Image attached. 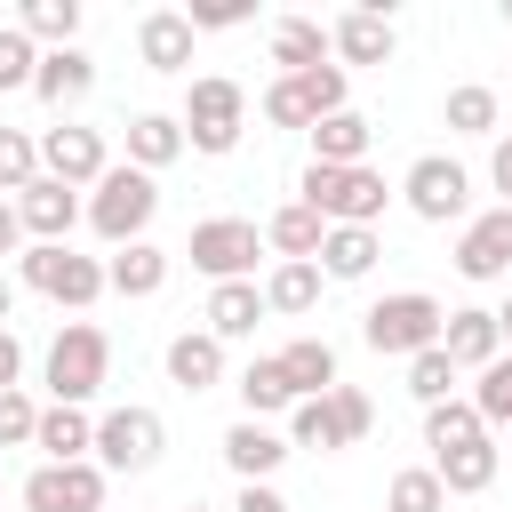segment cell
I'll return each instance as SVG.
<instances>
[{
    "instance_id": "7402d4cb",
    "label": "cell",
    "mask_w": 512,
    "mask_h": 512,
    "mask_svg": "<svg viewBox=\"0 0 512 512\" xmlns=\"http://www.w3.org/2000/svg\"><path fill=\"white\" fill-rule=\"evenodd\" d=\"M32 448L48 456V464H80V456H96V416L88 408H40V432H32Z\"/></svg>"
},
{
    "instance_id": "9a60e30c",
    "label": "cell",
    "mask_w": 512,
    "mask_h": 512,
    "mask_svg": "<svg viewBox=\"0 0 512 512\" xmlns=\"http://www.w3.org/2000/svg\"><path fill=\"white\" fill-rule=\"evenodd\" d=\"M16 216H24V232H32V240H64V232L88 216V200H80L72 184L40 176V184H24V192H16Z\"/></svg>"
},
{
    "instance_id": "836d02e7",
    "label": "cell",
    "mask_w": 512,
    "mask_h": 512,
    "mask_svg": "<svg viewBox=\"0 0 512 512\" xmlns=\"http://www.w3.org/2000/svg\"><path fill=\"white\" fill-rule=\"evenodd\" d=\"M320 288H328V272H320V264H272L264 304H272V312H288V320H304V312L320 304Z\"/></svg>"
},
{
    "instance_id": "5b68a950",
    "label": "cell",
    "mask_w": 512,
    "mask_h": 512,
    "mask_svg": "<svg viewBox=\"0 0 512 512\" xmlns=\"http://www.w3.org/2000/svg\"><path fill=\"white\" fill-rule=\"evenodd\" d=\"M16 280H24V288H40L48 304H72V312H88V304L112 288L96 256H72V240H32V248L16 256Z\"/></svg>"
},
{
    "instance_id": "8d00e7d4",
    "label": "cell",
    "mask_w": 512,
    "mask_h": 512,
    "mask_svg": "<svg viewBox=\"0 0 512 512\" xmlns=\"http://www.w3.org/2000/svg\"><path fill=\"white\" fill-rule=\"evenodd\" d=\"M456 376H464V368H456V360L432 344V352H416V360H408V400L440 408V400H456Z\"/></svg>"
},
{
    "instance_id": "3957f363",
    "label": "cell",
    "mask_w": 512,
    "mask_h": 512,
    "mask_svg": "<svg viewBox=\"0 0 512 512\" xmlns=\"http://www.w3.org/2000/svg\"><path fill=\"white\" fill-rule=\"evenodd\" d=\"M296 200L304 208H320L328 224H368L376 232V216L392 208V184H384V168H304L296 176Z\"/></svg>"
},
{
    "instance_id": "4316f807",
    "label": "cell",
    "mask_w": 512,
    "mask_h": 512,
    "mask_svg": "<svg viewBox=\"0 0 512 512\" xmlns=\"http://www.w3.org/2000/svg\"><path fill=\"white\" fill-rule=\"evenodd\" d=\"M104 280H112V296H160L168 288V248H152V240L112 248L104 256Z\"/></svg>"
},
{
    "instance_id": "d4e9b609",
    "label": "cell",
    "mask_w": 512,
    "mask_h": 512,
    "mask_svg": "<svg viewBox=\"0 0 512 512\" xmlns=\"http://www.w3.org/2000/svg\"><path fill=\"white\" fill-rule=\"evenodd\" d=\"M168 160H184V120H176V112H136V120H128V168L160 176Z\"/></svg>"
},
{
    "instance_id": "52a82bcc",
    "label": "cell",
    "mask_w": 512,
    "mask_h": 512,
    "mask_svg": "<svg viewBox=\"0 0 512 512\" xmlns=\"http://www.w3.org/2000/svg\"><path fill=\"white\" fill-rule=\"evenodd\" d=\"M184 256H192V272H208L216 288H224V280H256V256H264V232H256L248 216H208V224H192V240H184Z\"/></svg>"
},
{
    "instance_id": "d590c367",
    "label": "cell",
    "mask_w": 512,
    "mask_h": 512,
    "mask_svg": "<svg viewBox=\"0 0 512 512\" xmlns=\"http://www.w3.org/2000/svg\"><path fill=\"white\" fill-rule=\"evenodd\" d=\"M384 512H448V488H440V472H432V464H408V472H392V488H384Z\"/></svg>"
},
{
    "instance_id": "f6af8a7d",
    "label": "cell",
    "mask_w": 512,
    "mask_h": 512,
    "mask_svg": "<svg viewBox=\"0 0 512 512\" xmlns=\"http://www.w3.org/2000/svg\"><path fill=\"white\" fill-rule=\"evenodd\" d=\"M232 512H288V496L272 488V480H240V504Z\"/></svg>"
},
{
    "instance_id": "74e56055",
    "label": "cell",
    "mask_w": 512,
    "mask_h": 512,
    "mask_svg": "<svg viewBox=\"0 0 512 512\" xmlns=\"http://www.w3.org/2000/svg\"><path fill=\"white\" fill-rule=\"evenodd\" d=\"M288 448H320V456H328V448H344V432H336V408H328V392H320V400H296V408H288Z\"/></svg>"
},
{
    "instance_id": "ba28073f",
    "label": "cell",
    "mask_w": 512,
    "mask_h": 512,
    "mask_svg": "<svg viewBox=\"0 0 512 512\" xmlns=\"http://www.w3.org/2000/svg\"><path fill=\"white\" fill-rule=\"evenodd\" d=\"M328 112H344V64H320V72H288L264 88V120L272 128H320Z\"/></svg>"
},
{
    "instance_id": "60d3db41",
    "label": "cell",
    "mask_w": 512,
    "mask_h": 512,
    "mask_svg": "<svg viewBox=\"0 0 512 512\" xmlns=\"http://www.w3.org/2000/svg\"><path fill=\"white\" fill-rule=\"evenodd\" d=\"M328 408H336V432H344V448H360V440L376 432V400H368L360 384H336V392H328Z\"/></svg>"
},
{
    "instance_id": "1f68e13d",
    "label": "cell",
    "mask_w": 512,
    "mask_h": 512,
    "mask_svg": "<svg viewBox=\"0 0 512 512\" xmlns=\"http://www.w3.org/2000/svg\"><path fill=\"white\" fill-rule=\"evenodd\" d=\"M16 32L32 48H80V0H24L16 8Z\"/></svg>"
},
{
    "instance_id": "7dc6e473",
    "label": "cell",
    "mask_w": 512,
    "mask_h": 512,
    "mask_svg": "<svg viewBox=\"0 0 512 512\" xmlns=\"http://www.w3.org/2000/svg\"><path fill=\"white\" fill-rule=\"evenodd\" d=\"M16 376H24V344L16 328H0V392H16Z\"/></svg>"
},
{
    "instance_id": "d6a6232c",
    "label": "cell",
    "mask_w": 512,
    "mask_h": 512,
    "mask_svg": "<svg viewBox=\"0 0 512 512\" xmlns=\"http://www.w3.org/2000/svg\"><path fill=\"white\" fill-rule=\"evenodd\" d=\"M440 120H448V136H496V120H504V96H496L488 80H464V88H448Z\"/></svg>"
},
{
    "instance_id": "816d5d0a",
    "label": "cell",
    "mask_w": 512,
    "mask_h": 512,
    "mask_svg": "<svg viewBox=\"0 0 512 512\" xmlns=\"http://www.w3.org/2000/svg\"><path fill=\"white\" fill-rule=\"evenodd\" d=\"M176 512H208V504H176Z\"/></svg>"
},
{
    "instance_id": "7a4b0ae2",
    "label": "cell",
    "mask_w": 512,
    "mask_h": 512,
    "mask_svg": "<svg viewBox=\"0 0 512 512\" xmlns=\"http://www.w3.org/2000/svg\"><path fill=\"white\" fill-rule=\"evenodd\" d=\"M112 376V336L96 320H64L56 344H48V400L56 408H88Z\"/></svg>"
},
{
    "instance_id": "7c38bea8",
    "label": "cell",
    "mask_w": 512,
    "mask_h": 512,
    "mask_svg": "<svg viewBox=\"0 0 512 512\" xmlns=\"http://www.w3.org/2000/svg\"><path fill=\"white\" fill-rule=\"evenodd\" d=\"M104 168H112V160H104V136H96V128H80V120L40 128V176H56V184H72V192H80V184L96 192Z\"/></svg>"
},
{
    "instance_id": "603a6c76",
    "label": "cell",
    "mask_w": 512,
    "mask_h": 512,
    "mask_svg": "<svg viewBox=\"0 0 512 512\" xmlns=\"http://www.w3.org/2000/svg\"><path fill=\"white\" fill-rule=\"evenodd\" d=\"M224 464H232L240 480H272V472L288 464V440H280L272 424H256V416H240V424L224 432Z\"/></svg>"
},
{
    "instance_id": "8992f818",
    "label": "cell",
    "mask_w": 512,
    "mask_h": 512,
    "mask_svg": "<svg viewBox=\"0 0 512 512\" xmlns=\"http://www.w3.org/2000/svg\"><path fill=\"white\" fill-rule=\"evenodd\" d=\"M176 120H184V144H192V152H216V160H224V152L240 144V128H248V88L224 80V72H208V80L184 88V112H176Z\"/></svg>"
},
{
    "instance_id": "b9f144b4",
    "label": "cell",
    "mask_w": 512,
    "mask_h": 512,
    "mask_svg": "<svg viewBox=\"0 0 512 512\" xmlns=\"http://www.w3.org/2000/svg\"><path fill=\"white\" fill-rule=\"evenodd\" d=\"M32 432H40V400L24 384L0 392V448H32Z\"/></svg>"
},
{
    "instance_id": "cb8c5ba5",
    "label": "cell",
    "mask_w": 512,
    "mask_h": 512,
    "mask_svg": "<svg viewBox=\"0 0 512 512\" xmlns=\"http://www.w3.org/2000/svg\"><path fill=\"white\" fill-rule=\"evenodd\" d=\"M496 464H504L496 432H480V440H464V448L432 456V472H440V488H448V496H480V488H496Z\"/></svg>"
},
{
    "instance_id": "8fae6325",
    "label": "cell",
    "mask_w": 512,
    "mask_h": 512,
    "mask_svg": "<svg viewBox=\"0 0 512 512\" xmlns=\"http://www.w3.org/2000/svg\"><path fill=\"white\" fill-rule=\"evenodd\" d=\"M104 464L80 456V464H40L24 480V512H104Z\"/></svg>"
},
{
    "instance_id": "30bf717a",
    "label": "cell",
    "mask_w": 512,
    "mask_h": 512,
    "mask_svg": "<svg viewBox=\"0 0 512 512\" xmlns=\"http://www.w3.org/2000/svg\"><path fill=\"white\" fill-rule=\"evenodd\" d=\"M160 448H168V424H160L152 408H112V416H96V464H104V472H152Z\"/></svg>"
},
{
    "instance_id": "f546056e",
    "label": "cell",
    "mask_w": 512,
    "mask_h": 512,
    "mask_svg": "<svg viewBox=\"0 0 512 512\" xmlns=\"http://www.w3.org/2000/svg\"><path fill=\"white\" fill-rule=\"evenodd\" d=\"M232 392H240V408L264 424V416H280V408H296V384H288V368H280V352H264V360H248L240 376H232Z\"/></svg>"
},
{
    "instance_id": "f907efd6",
    "label": "cell",
    "mask_w": 512,
    "mask_h": 512,
    "mask_svg": "<svg viewBox=\"0 0 512 512\" xmlns=\"http://www.w3.org/2000/svg\"><path fill=\"white\" fill-rule=\"evenodd\" d=\"M8 312H16V280L0 272V328H8Z\"/></svg>"
},
{
    "instance_id": "83f0119b",
    "label": "cell",
    "mask_w": 512,
    "mask_h": 512,
    "mask_svg": "<svg viewBox=\"0 0 512 512\" xmlns=\"http://www.w3.org/2000/svg\"><path fill=\"white\" fill-rule=\"evenodd\" d=\"M272 64H280V80H288V72H320V64H328V24H312V16H272Z\"/></svg>"
},
{
    "instance_id": "ee69618b",
    "label": "cell",
    "mask_w": 512,
    "mask_h": 512,
    "mask_svg": "<svg viewBox=\"0 0 512 512\" xmlns=\"http://www.w3.org/2000/svg\"><path fill=\"white\" fill-rule=\"evenodd\" d=\"M184 16H192V32H232V24H248L256 8H248V0H208V8H184Z\"/></svg>"
},
{
    "instance_id": "bcb514c9",
    "label": "cell",
    "mask_w": 512,
    "mask_h": 512,
    "mask_svg": "<svg viewBox=\"0 0 512 512\" xmlns=\"http://www.w3.org/2000/svg\"><path fill=\"white\" fill-rule=\"evenodd\" d=\"M24 248H32V232H24L16 200H0V256H24Z\"/></svg>"
},
{
    "instance_id": "681fc988",
    "label": "cell",
    "mask_w": 512,
    "mask_h": 512,
    "mask_svg": "<svg viewBox=\"0 0 512 512\" xmlns=\"http://www.w3.org/2000/svg\"><path fill=\"white\" fill-rule=\"evenodd\" d=\"M496 336H504V352H512V296L496 304Z\"/></svg>"
},
{
    "instance_id": "e0dca14e",
    "label": "cell",
    "mask_w": 512,
    "mask_h": 512,
    "mask_svg": "<svg viewBox=\"0 0 512 512\" xmlns=\"http://www.w3.org/2000/svg\"><path fill=\"white\" fill-rule=\"evenodd\" d=\"M440 352L456 360V368H488V360H504V336H496V312H480V304H456L448 312V328H440Z\"/></svg>"
},
{
    "instance_id": "5bb4252c",
    "label": "cell",
    "mask_w": 512,
    "mask_h": 512,
    "mask_svg": "<svg viewBox=\"0 0 512 512\" xmlns=\"http://www.w3.org/2000/svg\"><path fill=\"white\" fill-rule=\"evenodd\" d=\"M88 88H96V56H88V48H40L32 96H40L48 112H72V104H88Z\"/></svg>"
},
{
    "instance_id": "9c48e42d",
    "label": "cell",
    "mask_w": 512,
    "mask_h": 512,
    "mask_svg": "<svg viewBox=\"0 0 512 512\" xmlns=\"http://www.w3.org/2000/svg\"><path fill=\"white\" fill-rule=\"evenodd\" d=\"M400 200H408V216H424V224H464V208H472V176H464L448 152H424V160H408Z\"/></svg>"
},
{
    "instance_id": "2e32d148",
    "label": "cell",
    "mask_w": 512,
    "mask_h": 512,
    "mask_svg": "<svg viewBox=\"0 0 512 512\" xmlns=\"http://www.w3.org/2000/svg\"><path fill=\"white\" fill-rule=\"evenodd\" d=\"M192 16L184 8H152L144 24H136V56H144V72H184L192 64Z\"/></svg>"
},
{
    "instance_id": "e575fe53",
    "label": "cell",
    "mask_w": 512,
    "mask_h": 512,
    "mask_svg": "<svg viewBox=\"0 0 512 512\" xmlns=\"http://www.w3.org/2000/svg\"><path fill=\"white\" fill-rule=\"evenodd\" d=\"M488 424H480V408L472 400H440V408H424V448L432 456H448V448H464V440H480Z\"/></svg>"
},
{
    "instance_id": "44dd1931",
    "label": "cell",
    "mask_w": 512,
    "mask_h": 512,
    "mask_svg": "<svg viewBox=\"0 0 512 512\" xmlns=\"http://www.w3.org/2000/svg\"><path fill=\"white\" fill-rule=\"evenodd\" d=\"M168 384H176V392H216V384H224V344H216L208 328H184V336L168 344Z\"/></svg>"
},
{
    "instance_id": "c3c4849f",
    "label": "cell",
    "mask_w": 512,
    "mask_h": 512,
    "mask_svg": "<svg viewBox=\"0 0 512 512\" xmlns=\"http://www.w3.org/2000/svg\"><path fill=\"white\" fill-rule=\"evenodd\" d=\"M488 184H496L504 208H512V136H496V152H488Z\"/></svg>"
},
{
    "instance_id": "f1b7e54d",
    "label": "cell",
    "mask_w": 512,
    "mask_h": 512,
    "mask_svg": "<svg viewBox=\"0 0 512 512\" xmlns=\"http://www.w3.org/2000/svg\"><path fill=\"white\" fill-rule=\"evenodd\" d=\"M376 256H384V240L368 224H328V240H320V272L328 280H368Z\"/></svg>"
},
{
    "instance_id": "484cf974",
    "label": "cell",
    "mask_w": 512,
    "mask_h": 512,
    "mask_svg": "<svg viewBox=\"0 0 512 512\" xmlns=\"http://www.w3.org/2000/svg\"><path fill=\"white\" fill-rule=\"evenodd\" d=\"M368 144H376V128H368L352 104L312 128V160H320V168H368Z\"/></svg>"
},
{
    "instance_id": "ac0fdd59",
    "label": "cell",
    "mask_w": 512,
    "mask_h": 512,
    "mask_svg": "<svg viewBox=\"0 0 512 512\" xmlns=\"http://www.w3.org/2000/svg\"><path fill=\"white\" fill-rule=\"evenodd\" d=\"M320 240H328V216L304 208V200L272 208V224H264V248H272L280 264H320Z\"/></svg>"
},
{
    "instance_id": "7bdbcfd3",
    "label": "cell",
    "mask_w": 512,
    "mask_h": 512,
    "mask_svg": "<svg viewBox=\"0 0 512 512\" xmlns=\"http://www.w3.org/2000/svg\"><path fill=\"white\" fill-rule=\"evenodd\" d=\"M32 72H40V48H32L16 24H0V96H8V88H32Z\"/></svg>"
},
{
    "instance_id": "ab89813d",
    "label": "cell",
    "mask_w": 512,
    "mask_h": 512,
    "mask_svg": "<svg viewBox=\"0 0 512 512\" xmlns=\"http://www.w3.org/2000/svg\"><path fill=\"white\" fill-rule=\"evenodd\" d=\"M24 184H40V136L0 128V192H24Z\"/></svg>"
},
{
    "instance_id": "ffe728a7",
    "label": "cell",
    "mask_w": 512,
    "mask_h": 512,
    "mask_svg": "<svg viewBox=\"0 0 512 512\" xmlns=\"http://www.w3.org/2000/svg\"><path fill=\"white\" fill-rule=\"evenodd\" d=\"M328 48L344 56V64H392V16H376V8H352V16H336L328 24Z\"/></svg>"
},
{
    "instance_id": "6da1fadb",
    "label": "cell",
    "mask_w": 512,
    "mask_h": 512,
    "mask_svg": "<svg viewBox=\"0 0 512 512\" xmlns=\"http://www.w3.org/2000/svg\"><path fill=\"white\" fill-rule=\"evenodd\" d=\"M440 328H448V304H440V296H424V288L376 296V304L360 312V344H368V352H384V360H416V352H432V344H440Z\"/></svg>"
},
{
    "instance_id": "f35d334b",
    "label": "cell",
    "mask_w": 512,
    "mask_h": 512,
    "mask_svg": "<svg viewBox=\"0 0 512 512\" xmlns=\"http://www.w3.org/2000/svg\"><path fill=\"white\" fill-rule=\"evenodd\" d=\"M472 408H480V424H488V432H504V424H512V352H504V360H488V368L472 376Z\"/></svg>"
},
{
    "instance_id": "4fadbf2b",
    "label": "cell",
    "mask_w": 512,
    "mask_h": 512,
    "mask_svg": "<svg viewBox=\"0 0 512 512\" xmlns=\"http://www.w3.org/2000/svg\"><path fill=\"white\" fill-rule=\"evenodd\" d=\"M456 272H464V280H504V272H512V208H504V200L480 208V216H464V232H456Z\"/></svg>"
},
{
    "instance_id": "4dcf8cb0",
    "label": "cell",
    "mask_w": 512,
    "mask_h": 512,
    "mask_svg": "<svg viewBox=\"0 0 512 512\" xmlns=\"http://www.w3.org/2000/svg\"><path fill=\"white\" fill-rule=\"evenodd\" d=\"M280 368H288L296 400H320V392H336V344H328V336H296V344H280Z\"/></svg>"
},
{
    "instance_id": "277c9868",
    "label": "cell",
    "mask_w": 512,
    "mask_h": 512,
    "mask_svg": "<svg viewBox=\"0 0 512 512\" xmlns=\"http://www.w3.org/2000/svg\"><path fill=\"white\" fill-rule=\"evenodd\" d=\"M160 216V184L144 176V168H104V184L88 192V232L104 240V248H128V240H144V224Z\"/></svg>"
},
{
    "instance_id": "d6986e66",
    "label": "cell",
    "mask_w": 512,
    "mask_h": 512,
    "mask_svg": "<svg viewBox=\"0 0 512 512\" xmlns=\"http://www.w3.org/2000/svg\"><path fill=\"white\" fill-rule=\"evenodd\" d=\"M272 304H264V288L256 280H224V288H208V336L216 344H240V336H256V320H264Z\"/></svg>"
}]
</instances>
